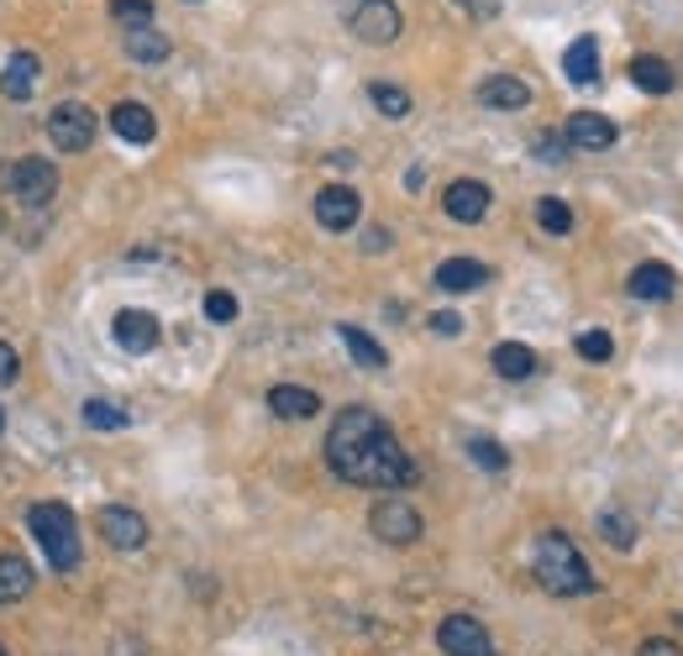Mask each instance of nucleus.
<instances>
[{"instance_id":"f257e3e1","label":"nucleus","mask_w":683,"mask_h":656,"mask_svg":"<svg viewBox=\"0 0 683 656\" xmlns=\"http://www.w3.org/2000/svg\"><path fill=\"white\" fill-rule=\"evenodd\" d=\"M326 468L342 483H358V489H410L416 483V462L400 447V437L374 410H363V404H347L332 420V431H326Z\"/></svg>"},{"instance_id":"f03ea898","label":"nucleus","mask_w":683,"mask_h":656,"mask_svg":"<svg viewBox=\"0 0 683 656\" xmlns=\"http://www.w3.org/2000/svg\"><path fill=\"white\" fill-rule=\"evenodd\" d=\"M531 567H537V583L558 598H579V594H594V588H600V577L583 562L579 541L563 536V531H542V536H537Z\"/></svg>"},{"instance_id":"7ed1b4c3","label":"nucleus","mask_w":683,"mask_h":656,"mask_svg":"<svg viewBox=\"0 0 683 656\" xmlns=\"http://www.w3.org/2000/svg\"><path fill=\"white\" fill-rule=\"evenodd\" d=\"M27 531L38 536L42 557L53 562V573H74L80 567V525H74V510L59 504V499H42L27 510Z\"/></svg>"},{"instance_id":"20e7f679","label":"nucleus","mask_w":683,"mask_h":656,"mask_svg":"<svg viewBox=\"0 0 683 656\" xmlns=\"http://www.w3.org/2000/svg\"><path fill=\"white\" fill-rule=\"evenodd\" d=\"M337 11L347 21V32L368 48H389L405 32V17L395 0H337Z\"/></svg>"},{"instance_id":"39448f33","label":"nucleus","mask_w":683,"mask_h":656,"mask_svg":"<svg viewBox=\"0 0 683 656\" xmlns=\"http://www.w3.org/2000/svg\"><path fill=\"white\" fill-rule=\"evenodd\" d=\"M368 531H374L384 546H416V541H421V510H416L410 499L389 494L368 510Z\"/></svg>"},{"instance_id":"423d86ee","label":"nucleus","mask_w":683,"mask_h":656,"mask_svg":"<svg viewBox=\"0 0 683 656\" xmlns=\"http://www.w3.org/2000/svg\"><path fill=\"white\" fill-rule=\"evenodd\" d=\"M0 184H6V195H17L21 205H48V199L59 195V168L48 158H21L0 174Z\"/></svg>"},{"instance_id":"0eeeda50","label":"nucleus","mask_w":683,"mask_h":656,"mask_svg":"<svg viewBox=\"0 0 683 656\" xmlns=\"http://www.w3.org/2000/svg\"><path fill=\"white\" fill-rule=\"evenodd\" d=\"M48 142H53L59 153H84V147L95 142V111L80 105V100L53 105V116H48Z\"/></svg>"},{"instance_id":"6e6552de","label":"nucleus","mask_w":683,"mask_h":656,"mask_svg":"<svg viewBox=\"0 0 683 656\" xmlns=\"http://www.w3.org/2000/svg\"><path fill=\"white\" fill-rule=\"evenodd\" d=\"M437 646L447 656H495V640H489V631L473 615H447L437 625Z\"/></svg>"},{"instance_id":"1a4fd4ad","label":"nucleus","mask_w":683,"mask_h":656,"mask_svg":"<svg viewBox=\"0 0 683 656\" xmlns=\"http://www.w3.org/2000/svg\"><path fill=\"white\" fill-rule=\"evenodd\" d=\"M563 137H568V147H579V153H604V147H615L621 132H615V121L600 116V111H573L563 126Z\"/></svg>"},{"instance_id":"9d476101","label":"nucleus","mask_w":683,"mask_h":656,"mask_svg":"<svg viewBox=\"0 0 683 656\" xmlns=\"http://www.w3.org/2000/svg\"><path fill=\"white\" fill-rule=\"evenodd\" d=\"M358 216H363L358 189H347V184H326L322 195H316V221H322L326 232H353Z\"/></svg>"},{"instance_id":"9b49d317","label":"nucleus","mask_w":683,"mask_h":656,"mask_svg":"<svg viewBox=\"0 0 683 656\" xmlns=\"http://www.w3.org/2000/svg\"><path fill=\"white\" fill-rule=\"evenodd\" d=\"M111 331H116V341L126 347V352H153L163 341V326L153 310H116V320H111Z\"/></svg>"},{"instance_id":"f8f14e48","label":"nucleus","mask_w":683,"mask_h":656,"mask_svg":"<svg viewBox=\"0 0 683 656\" xmlns=\"http://www.w3.org/2000/svg\"><path fill=\"white\" fill-rule=\"evenodd\" d=\"M101 536L111 541L116 552H137V546H147V520H142L137 510H126V504H105Z\"/></svg>"},{"instance_id":"ddd939ff","label":"nucleus","mask_w":683,"mask_h":656,"mask_svg":"<svg viewBox=\"0 0 683 656\" xmlns=\"http://www.w3.org/2000/svg\"><path fill=\"white\" fill-rule=\"evenodd\" d=\"M442 211L452 221H462V226H473V221L489 216V184L479 180H452L442 195Z\"/></svg>"},{"instance_id":"4468645a","label":"nucleus","mask_w":683,"mask_h":656,"mask_svg":"<svg viewBox=\"0 0 683 656\" xmlns=\"http://www.w3.org/2000/svg\"><path fill=\"white\" fill-rule=\"evenodd\" d=\"M268 410L279 420H310V416H322V394L300 389V383H274L268 389Z\"/></svg>"},{"instance_id":"2eb2a0df","label":"nucleus","mask_w":683,"mask_h":656,"mask_svg":"<svg viewBox=\"0 0 683 656\" xmlns=\"http://www.w3.org/2000/svg\"><path fill=\"white\" fill-rule=\"evenodd\" d=\"M111 126H116L121 142H153L159 137V121H153V111L142 105V100H121V105H111Z\"/></svg>"},{"instance_id":"dca6fc26","label":"nucleus","mask_w":683,"mask_h":656,"mask_svg":"<svg viewBox=\"0 0 683 656\" xmlns=\"http://www.w3.org/2000/svg\"><path fill=\"white\" fill-rule=\"evenodd\" d=\"M479 105H489V111H526L531 105V84L516 80V74H489L479 84Z\"/></svg>"},{"instance_id":"f3484780","label":"nucleus","mask_w":683,"mask_h":656,"mask_svg":"<svg viewBox=\"0 0 683 656\" xmlns=\"http://www.w3.org/2000/svg\"><path fill=\"white\" fill-rule=\"evenodd\" d=\"M437 289H447V295H468V289H479L483 279H489V268H483L479 258H447L437 263Z\"/></svg>"},{"instance_id":"a211bd4d","label":"nucleus","mask_w":683,"mask_h":656,"mask_svg":"<svg viewBox=\"0 0 683 656\" xmlns=\"http://www.w3.org/2000/svg\"><path fill=\"white\" fill-rule=\"evenodd\" d=\"M38 74H42L38 53H17V59L0 69V95H6V100H27L32 90H38Z\"/></svg>"},{"instance_id":"6ab92c4d","label":"nucleus","mask_w":683,"mask_h":656,"mask_svg":"<svg viewBox=\"0 0 683 656\" xmlns=\"http://www.w3.org/2000/svg\"><path fill=\"white\" fill-rule=\"evenodd\" d=\"M636 299H673V289H679V274L667 268V263H642L636 274H631V284H625Z\"/></svg>"},{"instance_id":"aec40b11","label":"nucleus","mask_w":683,"mask_h":656,"mask_svg":"<svg viewBox=\"0 0 683 656\" xmlns=\"http://www.w3.org/2000/svg\"><path fill=\"white\" fill-rule=\"evenodd\" d=\"M121 48H126V59H137V63H163L174 53V42L163 38L159 27H126Z\"/></svg>"},{"instance_id":"412c9836","label":"nucleus","mask_w":683,"mask_h":656,"mask_svg":"<svg viewBox=\"0 0 683 656\" xmlns=\"http://www.w3.org/2000/svg\"><path fill=\"white\" fill-rule=\"evenodd\" d=\"M563 74L573 84H600V42H594V38L573 42V48L563 53Z\"/></svg>"},{"instance_id":"4be33fe9","label":"nucleus","mask_w":683,"mask_h":656,"mask_svg":"<svg viewBox=\"0 0 683 656\" xmlns=\"http://www.w3.org/2000/svg\"><path fill=\"white\" fill-rule=\"evenodd\" d=\"M489 362H495V373L510 378V383H516V378H531V373H537V352H531L526 341H500V347L489 352Z\"/></svg>"},{"instance_id":"5701e85b","label":"nucleus","mask_w":683,"mask_h":656,"mask_svg":"<svg viewBox=\"0 0 683 656\" xmlns=\"http://www.w3.org/2000/svg\"><path fill=\"white\" fill-rule=\"evenodd\" d=\"M27 594H32V567H27V557L6 552L0 557V604H17Z\"/></svg>"},{"instance_id":"b1692460","label":"nucleus","mask_w":683,"mask_h":656,"mask_svg":"<svg viewBox=\"0 0 683 656\" xmlns=\"http://www.w3.org/2000/svg\"><path fill=\"white\" fill-rule=\"evenodd\" d=\"M631 80H636V90H646V95H667V90H673V69H667L663 59H652V53H636V59H631Z\"/></svg>"},{"instance_id":"393cba45","label":"nucleus","mask_w":683,"mask_h":656,"mask_svg":"<svg viewBox=\"0 0 683 656\" xmlns=\"http://www.w3.org/2000/svg\"><path fill=\"white\" fill-rule=\"evenodd\" d=\"M337 337H342V347L353 352V362H363V368H384V362H389V352H384L368 331H358V326H337Z\"/></svg>"},{"instance_id":"a878e982","label":"nucleus","mask_w":683,"mask_h":656,"mask_svg":"<svg viewBox=\"0 0 683 656\" xmlns=\"http://www.w3.org/2000/svg\"><path fill=\"white\" fill-rule=\"evenodd\" d=\"M368 100L379 105V116H389V121H405L410 116V90H400V84H368Z\"/></svg>"},{"instance_id":"bb28decb","label":"nucleus","mask_w":683,"mask_h":656,"mask_svg":"<svg viewBox=\"0 0 683 656\" xmlns=\"http://www.w3.org/2000/svg\"><path fill=\"white\" fill-rule=\"evenodd\" d=\"M126 410H121L116 399H84V426H90V431H121V426H126Z\"/></svg>"},{"instance_id":"cd10ccee","label":"nucleus","mask_w":683,"mask_h":656,"mask_svg":"<svg viewBox=\"0 0 683 656\" xmlns=\"http://www.w3.org/2000/svg\"><path fill=\"white\" fill-rule=\"evenodd\" d=\"M537 226H542L547 237H568V232H573V211H568L563 199H537Z\"/></svg>"},{"instance_id":"c85d7f7f","label":"nucleus","mask_w":683,"mask_h":656,"mask_svg":"<svg viewBox=\"0 0 683 656\" xmlns=\"http://www.w3.org/2000/svg\"><path fill=\"white\" fill-rule=\"evenodd\" d=\"M600 536H604V546L631 552V546H636V525H631L625 515H615V510H604V515H600Z\"/></svg>"},{"instance_id":"c756f323","label":"nucleus","mask_w":683,"mask_h":656,"mask_svg":"<svg viewBox=\"0 0 683 656\" xmlns=\"http://www.w3.org/2000/svg\"><path fill=\"white\" fill-rule=\"evenodd\" d=\"M573 352H579L583 362H610L615 358V337H610V331H579V337H573Z\"/></svg>"},{"instance_id":"7c9ffc66","label":"nucleus","mask_w":683,"mask_h":656,"mask_svg":"<svg viewBox=\"0 0 683 656\" xmlns=\"http://www.w3.org/2000/svg\"><path fill=\"white\" fill-rule=\"evenodd\" d=\"M468 458L479 462V468H489V473H504V468H510L504 447H500V441H489V437H473V441H468Z\"/></svg>"},{"instance_id":"2f4dec72","label":"nucleus","mask_w":683,"mask_h":656,"mask_svg":"<svg viewBox=\"0 0 683 656\" xmlns=\"http://www.w3.org/2000/svg\"><path fill=\"white\" fill-rule=\"evenodd\" d=\"M111 21H121V27H153V0H111Z\"/></svg>"},{"instance_id":"473e14b6","label":"nucleus","mask_w":683,"mask_h":656,"mask_svg":"<svg viewBox=\"0 0 683 656\" xmlns=\"http://www.w3.org/2000/svg\"><path fill=\"white\" fill-rule=\"evenodd\" d=\"M205 320H216V326L237 320V295H226V289H211V295H205Z\"/></svg>"},{"instance_id":"72a5a7b5","label":"nucleus","mask_w":683,"mask_h":656,"mask_svg":"<svg viewBox=\"0 0 683 656\" xmlns=\"http://www.w3.org/2000/svg\"><path fill=\"white\" fill-rule=\"evenodd\" d=\"M17 373H21L17 347H11V341H0V383H17Z\"/></svg>"},{"instance_id":"f704fd0d","label":"nucleus","mask_w":683,"mask_h":656,"mask_svg":"<svg viewBox=\"0 0 683 656\" xmlns=\"http://www.w3.org/2000/svg\"><path fill=\"white\" fill-rule=\"evenodd\" d=\"M431 331H437V337H458L462 316H458V310H437V316H431Z\"/></svg>"},{"instance_id":"c9c22d12","label":"nucleus","mask_w":683,"mask_h":656,"mask_svg":"<svg viewBox=\"0 0 683 656\" xmlns=\"http://www.w3.org/2000/svg\"><path fill=\"white\" fill-rule=\"evenodd\" d=\"M636 656H683V652L673 646V640H663V636H646V640H642V652H636Z\"/></svg>"},{"instance_id":"e433bc0d","label":"nucleus","mask_w":683,"mask_h":656,"mask_svg":"<svg viewBox=\"0 0 683 656\" xmlns=\"http://www.w3.org/2000/svg\"><path fill=\"white\" fill-rule=\"evenodd\" d=\"M462 6H468V11H473L479 21H495V17H500V0H462Z\"/></svg>"},{"instance_id":"4c0bfd02","label":"nucleus","mask_w":683,"mask_h":656,"mask_svg":"<svg viewBox=\"0 0 683 656\" xmlns=\"http://www.w3.org/2000/svg\"><path fill=\"white\" fill-rule=\"evenodd\" d=\"M563 142H568V137H563ZM563 142H558V137H542V142H537V153H542L547 163H563Z\"/></svg>"},{"instance_id":"58836bf2","label":"nucleus","mask_w":683,"mask_h":656,"mask_svg":"<svg viewBox=\"0 0 683 656\" xmlns=\"http://www.w3.org/2000/svg\"><path fill=\"white\" fill-rule=\"evenodd\" d=\"M0 431H6V410H0Z\"/></svg>"},{"instance_id":"ea45409f","label":"nucleus","mask_w":683,"mask_h":656,"mask_svg":"<svg viewBox=\"0 0 683 656\" xmlns=\"http://www.w3.org/2000/svg\"><path fill=\"white\" fill-rule=\"evenodd\" d=\"M0 656H6V646H0Z\"/></svg>"},{"instance_id":"a19ab883","label":"nucleus","mask_w":683,"mask_h":656,"mask_svg":"<svg viewBox=\"0 0 683 656\" xmlns=\"http://www.w3.org/2000/svg\"><path fill=\"white\" fill-rule=\"evenodd\" d=\"M679 625H683V615H679Z\"/></svg>"}]
</instances>
